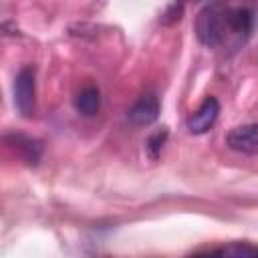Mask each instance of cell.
I'll use <instances>...</instances> for the list:
<instances>
[{
  "label": "cell",
  "instance_id": "cell-6",
  "mask_svg": "<svg viewBox=\"0 0 258 258\" xmlns=\"http://www.w3.org/2000/svg\"><path fill=\"white\" fill-rule=\"evenodd\" d=\"M4 141L28 165H36L38 163L40 153H42V143L38 139H32V137H26V135H20V133H12V135H6Z\"/></svg>",
  "mask_w": 258,
  "mask_h": 258
},
{
  "label": "cell",
  "instance_id": "cell-7",
  "mask_svg": "<svg viewBox=\"0 0 258 258\" xmlns=\"http://www.w3.org/2000/svg\"><path fill=\"white\" fill-rule=\"evenodd\" d=\"M75 107H77L79 113H83L87 117L95 115L99 111V107H101V93H99V89H95V87L81 89L77 93V97H75Z\"/></svg>",
  "mask_w": 258,
  "mask_h": 258
},
{
  "label": "cell",
  "instance_id": "cell-5",
  "mask_svg": "<svg viewBox=\"0 0 258 258\" xmlns=\"http://www.w3.org/2000/svg\"><path fill=\"white\" fill-rule=\"evenodd\" d=\"M218 115H220V103H218L214 97H208V99L189 115V119H187V129H189L191 133H196V135L206 133V131H210V127L216 123Z\"/></svg>",
  "mask_w": 258,
  "mask_h": 258
},
{
  "label": "cell",
  "instance_id": "cell-4",
  "mask_svg": "<svg viewBox=\"0 0 258 258\" xmlns=\"http://www.w3.org/2000/svg\"><path fill=\"white\" fill-rule=\"evenodd\" d=\"M226 145L240 153H258V123L234 127L226 137Z\"/></svg>",
  "mask_w": 258,
  "mask_h": 258
},
{
  "label": "cell",
  "instance_id": "cell-1",
  "mask_svg": "<svg viewBox=\"0 0 258 258\" xmlns=\"http://www.w3.org/2000/svg\"><path fill=\"white\" fill-rule=\"evenodd\" d=\"M252 30V12L242 6L214 2L196 18L198 38L210 48L236 50Z\"/></svg>",
  "mask_w": 258,
  "mask_h": 258
},
{
  "label": "cell",
  "instance_id": "cell-8",
  "mask_svg": "<svg viewBox=\"0 0 258 258\" xmlns=\"http://www.w3.org/2000/svg\"><path fill=\"white\" fill-rule=\"evenodd\" d=\"M165 139H167V129H159V131H155V133H151V135H149V139H147L145 147H147V153H149V157H151V159H157V157H159V153H161V149H163Z\"/></svg>",
  "mask_w": 258,
  "mask_h": 258
},
{
  "label": "cell",
  "instance_id": "cell-2",
  "mask_svg": "<svg viewBox=\"0 0 258 258\" xmlns=\"http://www.w3.org/2000/svg\"><path fill=\"white\" fill-rule=\"evenodd\" d=\"M14 105L24 117L34 113V71L30 67H24L14 79Z\"/></svg>",
  "mask_w": 258,
  "mask_h": 258
},
{
  "label": "cell",
  "instance_id": "cell-3",
  "mask_svg": "<svg viewBox=\"0 0 258 258\" xmlns=\"http://www.w3.org/2000/svg\"><path fill=\"white\" fill-rule=\"evenodd\" d=\"M159 115V101L153 93H145L141 95L133 105L131 109L127 111V119L137 125V127H145V125H151Z\"/></svg>",
  "mask_w": 258,
  "mask_h": 258
}]
</instances>
